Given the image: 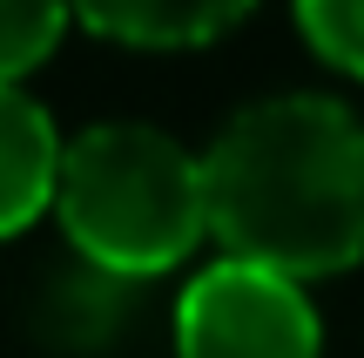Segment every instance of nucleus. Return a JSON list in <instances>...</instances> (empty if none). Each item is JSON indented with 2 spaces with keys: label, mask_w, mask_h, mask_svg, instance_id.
I'll return each mask as SVG.
<instances>
[{
  "label": "nucleus",
  "mask_w": 364,
  "mask_h": 358,
  "mask_svg": "<svg viewBox=\"0 0 364 358\" xmlns=\"http://www.w3.org/2000/svg\"><path fill=\"white\" fill-rule=\"evenodd\" d=\"M209 237L290 278L364 264V122L331 95L257 102L209 142Z\"/></svg>",
  "instance_id": "f257e3e1"
},
{
  "label": "nucleus",
  "mask_w": 364,
  "mask_h": 358,
  "mask_svg": "<svg viewBox=\"0 0 364 358\" xmlns=\"http://www.w3.org/2000/svg\"><path fill=\"white\" fill-rule=\"evenodd\" d=\"M54 216L95 270L162 278L209 237V169L149 122H95L61 156Z\"/></svg>",
  "instance_id": "f03ea898"
},
{
  "label": "nucleus",
  "mask_w": 364,
  "mask_h": 358,
  "mask_svg": "<svg viewBox=\"0 0 364 358\" xmlns=\"http://www.w3.org/2000/svg\"><path fill=\"white\" fill-rule=\"evenodd\" d=\"M324 325L304 278L223 251L176 298V358H317Z\"/></svg>",
  "instance_id": "7ed1b4c3"
},
{
  "label": "nucleus",
  "mask_w": 364,
  "mask_h": 358,
  "mask_svg": "<svg viewBox=\"0 0 364 358\" xmlns=\"http://www.w3.org/2000/svg\"><path fill=\"white\" fill-rule=\"evenodd\" d=\"M68 142L54 135L48 108L21 88L0 81V237H21L41 210H54Z\"/></svg>",
  "instance_id": "20e7f679"
},
{
  "label": "nucleus",
  "mask_w": 364,
  "mask_h": 358,
  "mask_svg": "<svg viewBox=\"0 0 364 358\" xmlns=\"http://www.w3.org/2000/svg\"><path fill=\"white\" fill-rule=\"evenodd\" d=\"M257 0H75V21L122 48H203Z\"/></svg>",
  "instance_id": "39448f33"
},
{
  "label": "nucleus",
  "mask_w": 364,
  "mask_h": 358,
  "mask_svg": "<svg viewBox=\"0 0 364 358\" xmlns=\"http://www.w3.org/2000/svg\"><path fill=\"white\" fill-rule=\"evenodd\" d=\"M75 21V0H0V81L34 75Z\"/></svg>",
  "instance_id": "423d86ee"
},
{
  "label": "nucleus",
  "mask_w": 364,
  "mask_h": 358,
  "mask_svg": "<svg viewBox=\"0 0 364 358\" xmlns=\"http://www.w3.org/2000/svg\"><path fill=\"white\" fill-rule=\"evenodd\" d=\"M297 27L317 61L364 81V0H297Z\"/></svg>",
  "instance_id": "0eeeda50"
}]
</instances>
